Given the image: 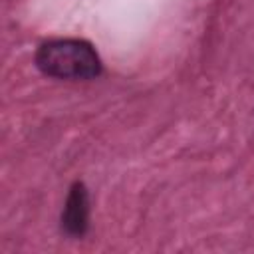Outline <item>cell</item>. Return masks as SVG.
<instances>
[{
	"mask_svg": "<svg viewBox=\"0 0 254 254\" xmlns=\"http://www.w3.org/2000/svg\"><path fill=\"white\" fill-rule=\"evenodd\" d=\"M44 75L56 79L87 81L101 73V60L93 46L85 40H50L44 42L34 58Z\"/></svg>",
	"mask_w": 254,
	"mask_h": 254,
	"instance_id": "6da1fadb",
	"label": "cell"
},
{
	"mask_svg": "<svg viewBox=\"0 0 254 254\" xmlns=\"http://www.w3.org/2000/svg\"><path fill=\"white\" fill-rule=\"evenodd\" d=\"M60 228L69 238H83L89 230V192L87 187L79 181L69 187L60 216Z\"/></svg>",
	"mask_w": 254,
	"mask_h": 254,
	"instance_id": "7a4b0ae2",
	"label": "cell"
}]
</instances>
